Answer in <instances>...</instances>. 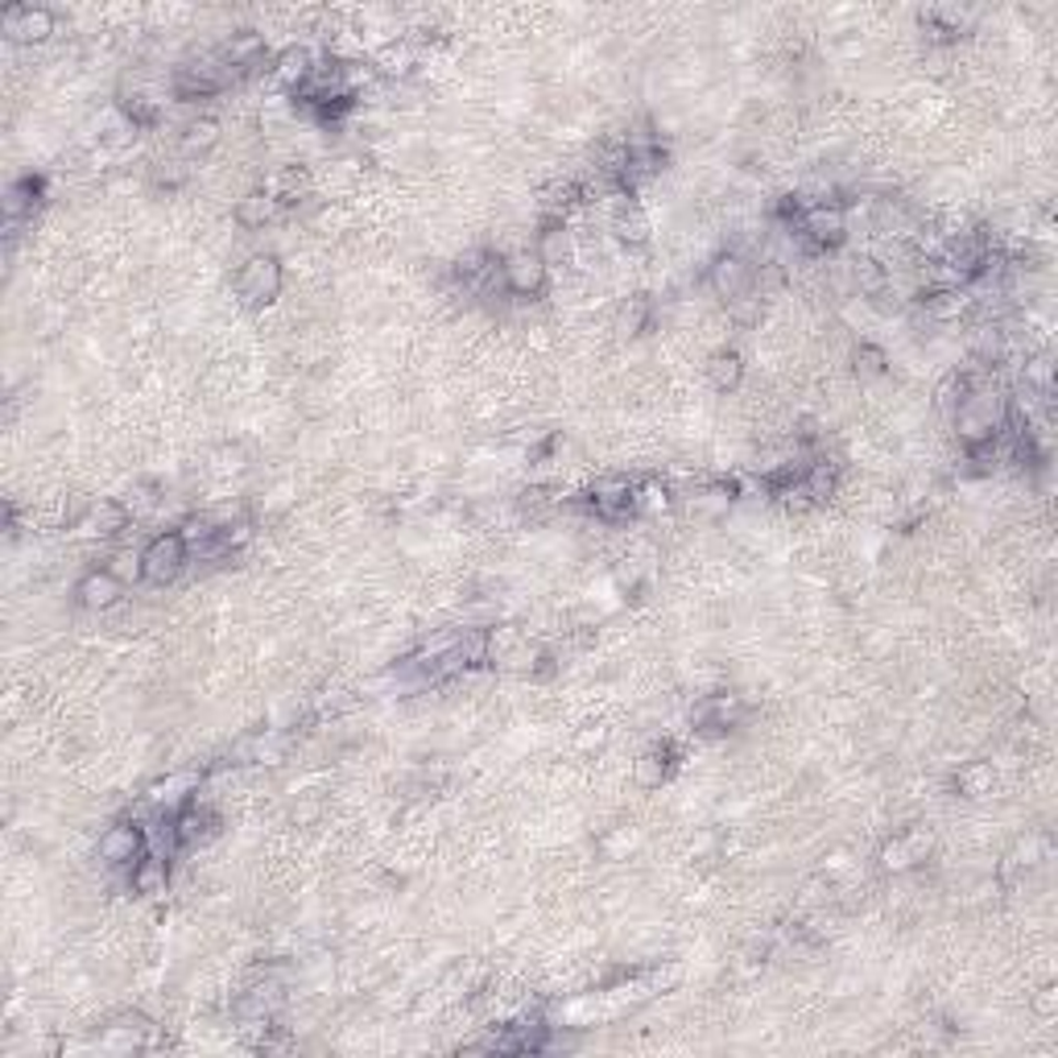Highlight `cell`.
<instances>
[{
	"instance_id": "cell-1",
	"label": "cell",
	"mask_w": 1058,
	"mask_h": 1058,
	"mask_svg": "<svg viewBox=\"0 0 1058 1058\" xmlns=\"http://www.w3.org/2000/svg\"><path fill=\"white\" fill-rule=\"evenodd\" d=\"M1009 397L1004 393H992V381L985 390L967 393V402L955 414H951V427L960 434L964 451H980V446H992L1009 430Z\"/></svg>"
},
{
	"instance_id": "cell-2",
	"label": "cell",
	"mask_w": 1058,
	"mask_h": 1058,
	"mask_svg": "<svg viewBox=\"0 0 1058 1058\" xmlns=\"http://www.w3.org/2000/svg\"><path fill=\"white\" fill-rule=\"evenodd\" d=\"M806 253H836L839 244L848 241V207L839 199H818V204L802 207L799 223H794Z\"/></svg>"
},
{
	"instance_id": "cell-3",
	"label": "cell",
	"mask_w": 1058,
	"mask_h": 1058,
	"mask_svg": "<svg viewBox=\"0 0 1058 1058\" xmlns=\"http://www.w3.org/2000/svg\"><path fill=\"white\" fill-rule=\"evenodd\" d=\"M281 286H286V269H281L278 253H253V257H244V265L236 269V281H232L241 306H248V311H265L269 302H278Z\"/></svg>"
},
{
	"instance_id": "cell-4",
	"label": "cell",
	"mask_w": 1058,
	"mask_h": 1058,
	"mask_svg": "<svg viewBox=\"0 0 1058 1058\" xmlns=\"http://www.w3.org/2000/svg\"><path fill=\"white\" fill-rule=\"evenodd\" d=\"M141 562H146V583L166 588V583L183 575L186 562H195V558H190V542H186L183 530H162V534H153L141 546Z\"/></svg>"
},
{
	"instance_id": "cell-5",
	"label": "cell",
	"mask_w": 1058,
	"mask_h": 1058,
	"mask_svg": "<svg viewBox=\"0 0 1058 1058\" xmlns=\"http://www.w3.org/2000/svg\"><path fill=\"white\" fill-rule=\"evenodd\" d=\"M0 34L13 46H42L58 34V13L46 4H4L0 9Z\"/></svg>"
},
{
	"instance_id": "cell-6",
	"label": "cell",
	"mask_w": 1058,
	"mask_h": 1058,
	"mask_svg": "<svg viewBox=\"0 0 1058 1058\" xmlns=\"http://www.w3.org/2000/svg\"><path fill=\"white\" fill-rule=\"evenodd\" d=\"M146 852H149V832L141 827V823H129V818L112 823L108 832L100 836V844H95V856H100V864H108V869H120V873H129L132 864H137V860H141Z\"/></svg>"
},
{
	"instance_id": "cell-7",
	"label": "cell",
	"mask_w": 1058,
	"mask_h": 1058,
	"mask_svg": "<svg viewBox=\"0 0 1058 1058\" xmlns=\"http://www.w3.org/2000/svg\"><path fill=\"white\" fill-rule=\"evenodd\" d=\"M753 260L744 257L741 248H724V253H716L711 257V265H707V286H711V294L720 298V302H736V298L753 294Z\"/></svg>"
},
{
	"instance_id": "cell-8",
	"label": "cell",
	"mask_w": 1058,
	"mask_h": 1058,
	"mask_svg": "<svg viewBox=\"0 0 1058 1058\" xmlns=\"http://www.w3.org/2000/svg\"><path fill=\"white\" fill-rule=\"evenodd\" d=\"M129 521H132L129 504L116 501V497H100V501H92L83 509V518L74 521V534L92 542H112L129 530Z\"/></svg>"
},
{
	"instance_id": "cell-9",
	"label": "cell",
	"mask_w": 1058,
	"mask_h": 1058,
	"mask_svg": "<svg viewBox=\"0 0 1058 1058\" xmlns=\"http://www.w3.org/2000/svg\"><path fill=\"white\" fill-rule=\"evenodd\" d=\"M501 278H504V290H509V294L538 298L542 290H546V281H550V269L542 265V257L534 253V248H518V253L501 257Z\"/></svg>"
},
{
	"instance_id": "cell-10",
	"label": "cell",
	"mask_w": 1058,
	"mask_h": 1058,
	"mask_svg": "<svg viewBox=\"0 0 1058 1058\" xmlns=\"http://www.w3.org/2000/svg\"><path fill=\"white\" fill-rule=\"evenodd\" d=\"M588 509L600 521H625L629 513H637V484L625 476H604L592 484L588 492Z\"/></svg>"
},
{
	"instance_id": "cell-11",
	"label": "cell",
	"mask_w": 1058,
	"mask_h": 1058,
	"mask_svg": "<svg viewBox=\"0 0 1058 1058\" xmlns=\"http://www.w3.org/2000/svg\"><path fill=\"white\" fill-rule=\"evenodd\" d=\"M74 600L88 613H108V608H116L125 600V583L112 575L108 567H92V571H83V579L74 583Z\"/></svg>"
},
{
	"instance_id": "cell-12",
	"label": "cell",
	"mask_w": 1058,
	"mask_h": 1058,
	"mask_svg": "<svg viewBox=\"0 0 1058 1058\" xmlns=\"http://www.w3.org/2000/svg\"><path fill=\"white\" fill-rule=\"evenodd\" d=\"M216 55L223 58L228 71L241 79V74H253L265 62L269 46H265V34H257V30H236L232 37H223V46Z\"/></svg>"
},
{
	"instance_id": "cell-13",
	"label": "cell",
	"mask_w": 1058,
	"mask_h": 1058,
	"mask_svg": "<svg viewBox=\"0 0 1058 1058\" xmlns=\"http://www.w3.org/2000/svg\"><path fill=\"white\" fill-rule=\"evenodd\" d=\"M927 856H930V832H902V836L885 839V848H881V869L893 876L914 873Z\"/></svg>"
},
{
	"instance_id": "cell-14",
	"label": "cell",
	"mask_w": 1058,
	"mask_h": 1058,
	"mask_svg": "<svg viewBox=\"0 0 1058 1058\" xmlns=\"http://www.w3.org/2000/svg\"><path fill=\"white\" fill-rule=\"evenodd\" d=\"M199 790H204V774L178 769V774H166V778L153 781L146 799L153 802V811H178V806L199 799Z\"/></svg>"
},
{
	"instance_id": "cell-15",
	"label": "cell",
	"mask_w": 1058,
	"mask_h": 1058,
	"mask_svg": "<svg viewBox=\"0 0 1058 1058\" xmlns=\"http://www.w3.org/2000/svg\"><path fill=\"white\" fill-rule=\"evenodd\" d=\"M315 67H318L315 50L302 46V42H294V46H286V50H278V55L269 58V74H274V83L286 88V92H298L315 74Z\"/></svg>"
},
{
	"instance_id": "cell-16",
	"label": "cell",
	"mask_w": 1058,
	"mask_h": 1058,
	"mask_svg": "<svg viewBox=\"0 0 1058 1058\" xmlns=\"http://www.w3.org/2000/svg\"><path fill=\"white\" fill-rule=\"evenodd\" d=\"M534 253L542 257V265H546V269H562V265H571V260H575V236H571L567 220H542V232H538Z\"/></svg>"
},
{
	"instance_id": "cell-17",
	"label": "cell",
	"mask_w": 1058,
	"mask_h": 1058,
	"mask_svg": "<svg viewBox=\"0 0 1058 1058\" xmlns=\"http://www.w3.org/2000/svg\"><path fill=\"white\" fill-rule=\"evenodd\" d=\"M918 306L927 323H955L967 311H976V298L972 290H927V294H918Z\"/></svg>"
},
{
	"instance_id": "cell-18",
	"label": "cell",
	"mask_w": 1058,
	"mask_h": 1058,
	"mask_svg": "<svg viewBox=\"0 0 1058 1058\" xmlns=\"http://www.w3.org/2000/svg\"><path fill=\"white\" fill-rule=\"evenodd\" d=\"M613 236L620 244H629V248H641V244H650V232L653 223L650 216H646V207L632 204V199H620V204L613 207Z\"/></svg>"
},
{
	"instance_id": "cell-19",
	"label": "cell",
	"mask_w": 1058,
	"mask_h": 1058,
	"mask_svg": "<svg viewBox=\"0 0 1058 1058\" xmlns=\"http://www.w3.org/2000/svg\"><path fill=\"white\" fill-rule=\"evenodd\" d=\"M42 195H46L42 178H34V174H25V178H13V183L4 186V199H0V207H4V220L25 223L37 211Z\"/></svg>"
},
{
	"instance_id": "cell-20",
	"label": "cell",
	"mask_w": 1058,
	"mask_h": 1058,
	"mask_svg": "<svg viewBox=\"0 0 1058 1058\" xmlns=\"http://www.w3.org/2000/svg\"><path fill=\"white\" fill-rule=\"evenodd\" d=\"M707 385L716 393H736L744 381V356L736 352V348H716V352L707 356Z\"/></svg>"
},
{
	"instance_id": "cell-21",
	"label": "cell",
	"mask_w": 1058,
	"mask_h": 1058,
	"mask_svg": "<svg viewBox=\"0 0 1058 1058\" xmlns=\"http://www.w3.org/2000/svg\"><path fill=\"white\" fill-rule=\"evenodd\" d=\"M732 501H736V484L716 480V484H707V488H699V492L687 501V509H690V518H699V521H724Z\"/></svg>"
},
{
	"instance_id": "cell-22",
	"label": "cell",
	"mask_w": 1058,
	"mask_h": 1058,
	"mask_svg": "<svg viewBox=\"0 0 1058 1058\" xmlns=\"http://www.w3.org/2000/svg\"><path fill=\"white\" fill-rule=\"evenodd\" d=\"M166 885H170V860H166V856L146 852L129 869V890L137 893V897H158V893H166Z\"/></svg>"
},
{
	"instance_id": "cell-23",
	"label": "cell",
	"mask_w": 1058,
	"mask_h": 1058,
	"mask_svg": "<svg viewBox=\"0 0 1058 1058\" xmlns=\"http://www.w3.org/2000/svg\"><path fill=\"white\" fill-rule=\"evenodd\" d=\"M802 488H806V497H811L815 504L832 501L839 488V464L836 460H827V455L806 460V464H802Z\"/></svg>"
},
{
	"instance_id": "cell-24",
	"label": "cell",
	"mask_w": 1058,
	"mask_h": 1058,
	"mask_svg": "<svg viewBox=\"0 0 1058 1058\" xmlns=\"http://www.w3.org/2000/svg\"><path fill=\"white\" fill-rule=\"evenodd\" d=\"M281 207L278 199L269 195V190H248V195H241L236 199V207H232V220L241 223L244 232H260L265 223H274V216H278Z\"/></svg>"
},
{
	"instance_id": "cell-25",
	"label": "cell",
	"mask_w": 1058,
	"mask_h": 1058,
	"mask_svg": "<svg viewBox=\"0 0 1058 1058\" xmlns=\"http://www.w3.org/2000/svg\"><path fill=\"white\" fill-rule=\"evenodd\" d=\"M670 769H674V748H670V744H658V748L641 753V757L632 761V781H637L641 790H662V786L670 781Z\"/></svg>"
},
{
	"instance_id": "cell-26",
	"label": "cell",
	"mask_w": 1058,
	"mask_h": 1058,
	"mask_svg": "<svg viewBox=\"0 0 1058 1058\" xmlns=\"http://www.w3.org/2000/svg\"><path fill=\"white\" fill-rule=\"evenodd\" d=\"M311 186H315V178L306 166H281L265 190L278 199V207H298L302 199H311Z\"/></svg>"
},
{
	"instance_id": "cell-27",
	"label": "cell",
	"mask_w": 1058,
	"mask_h": 1058,
	"mask_svg": "<svg viewBox=\"0 0 1058 1058\" xmlns=\"http://www.w3.org/2000/svg\"><path fill=\"white\" fill-rule=\"evenodd\" d=\"M848 278H852L860 298H881L890 290V265L876 257H852L848 260Z\"/></svg>"
},
{
	"instance_id": "cell-28",
	"label": "cell",
	"mask_w": 1058,
	"mask_h": 1058,
	"mask_svg": "<svg viewBox=\"0 0 1058 1058\" xmlns=\"http://www.w3.org/2000/svg\"><path fill=\"white\" fill-rule=\"evenodd\" d=\"M220 120L216 116H195V120H186L183 125V137H178V149H183L186 158H204V153H211V149L220 146Z\"/></svg>"
},
{
	"instance_id": "cell-29",
	"label": "cell",
	"mask_w": 1058,
	"mask_h": 1058,
	"mask_svg": "<svg viewBox=\"0 0 1058 1058\" xmlns=\"http://www.w3.org/2000/svg\"><path fill=\"white\" fill-rule=\"evenodd\" d=\"M484 646H488V662L492 666H509V662H518L525 653V637L513 625H492V629H484Z\"/></svg>"
},
{
	"instance_id": "cell-30",
	"label": "cell",
	"mask_w": 1058,
	"mask_h": 1058,
	"mask_svg": "<svg viewBox=\"0 0 1058 1058\" xmlns=\"http://www.w3.org/2000/svg\"><path fill=\"white\" fill-rule=\"evenodd\" d=\"M372 67L381 74H390V79H406L414 67H418V55H414V46H409L406 37L397 42H385V46H376V55H372Z\"/></svg>"
},
{
	"instance_id": "cell-31",
	"label": "cell",
	"mask_w": 1058,
	"mask_h": 1058,
	"mask_svg": "<svg viewBox=\"0 0 1058 1058\" xmlns=\"http://www.w3.org/2000/svg\"><path fill=\"white\" fill-rule=\"evenodd\" d=\"M852 372L860 385L885 381V376H890V356H885V348H881V344H869V339H860V344L852 348Z\"/></svg>"
},
{
	"instance_id": "cell-32",
	"label": "cell",
	"mask_w": 1058,
	"mask_h": 1058,
	"mask_svg": "<svg viewBox=\"0 0 1058 1058\" xmlns=\"http://www.w3.org/2000/svg\"><path fill=\"white\" fill-rule=\"evenodd\" d=\"M951 786H955L960 799H985L988 790L997 786V769L988 761H967L960 765V774L951 778Z\"/></svg>"
},
{
	"instance_id": "cell-33",
	"label": "cell",
	"mask_w": 1058,
	"mask_h": 1058,
	"mask_svg": "<svg viewBox=\"0 0 1058 1058\" xmlns=\"http://www.w3.org/2000/svg\"><path fill=\"white\" fill-rule=\"evenodd\" d=\"M653 327V302L646 294L629 298L620 311H616V332L625 335V339H637V335H646Z\"/></svg>"
},
{
	"instance_id": "cell-34",
	"label": "cell",
	"mask_w": 1058,
	"mask_h": 1058,
	"mask_svg": "<svg viewBox=\"0 0 1058 1058\" xmlns=\"http://www.w3.org/2000/svg\"><path fill=\"white\" fill-rule=\"evenodd\" d=\"M286 748H290V736L286 732H260V736H253L248 741V761H260V765H278V761H286Z\"/></svg>"
},
{
	"instance_id": "cell-35",
	"label": "cell",
	"mask_w": 1058,
	"mask_h": 1058,
	"mask_svg": "<svg viewBox=\"0 0 1058 1058\" xmlns=\"http://www.w3.org/2000/svg\"><path fill=\"white\" fill-rule=\"evenodd\" d=\"M104 567H108L112 575L120 579L125 588H129V583H137V579H146V562H141V550H132V546H120V550H112Z\"/></svg>"
},
{
	"instance_id": "cell-36",
	"label": "cell",
	"mask_w": 1058,
	"mask_h": 1058,
	"mask_svg": "<svg viewBox=\"0 0 1058 1058\" xmlns=\"http://www.w3.org/2000/svg\"><path fill=\"white\" fill-rule=\"evenodd\" d=\"M728 318H736L741 327H753V323L761 318V298L744 294V298H736V302H728Z\"/></svg>"
},
{
	"instance_id": "cell-37",
	"label": "cell",
	"mask_w": 1058,
	"mask_h": 1058,
	"mask_svg": "<svg viewBox=\"0 0 1058 1058\" xmlns=\"http://www.w3.org/2000/svg\"><path fill=\"white\" fill-rule=\"evenodd\" d=\"M1030 1009L1038 1013V1018H1055L1058 1013V988L1055 985H1042L1034 997H1030Z\"/></svg>"
},
{
	"instance_id": "cell-38",
	"label": "cell",
	"mask_w": 1058,
	"mask_h": 1058,
	"mask_svg": "<svg viewBox=\"0 0 1058 1058\" xmlns=\"http://www.w3.org/2000/svg\"><path fill=\"white\" fill-rule=\"evenodd\" d=\"M604 744H608V728H600V724H595V728H583V732L575 736V748H579V753H592V748L600 753Z\"/></svg>"
},
{
	"instance_id": "cell-39",
	"label": "cell",
	"mask_w": 1058,
	"mask_h": 1058,
	"mask_svg": "<svg viewBox=\"0 0 1058 1058\" xmlns=\"http://www.w3.org/2000/svg\"><path fill=\"white\" fill-rule=\"evenodd\" d=\"M823 869H827V873H848V869H852V860H848V852H832V860H827Z\"/></svg>"
}]
</instances>
